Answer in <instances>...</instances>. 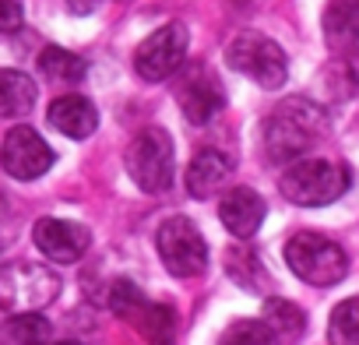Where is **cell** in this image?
Returning <instances> with one entry per match:
<instances>
[{
	"label": "cell",
	"mask_w": 359,
	"mask_h": 345,
	"mask_svg": "<svg viewBox=\"0 0 359 345\" xmlns=\"http://www.w3.org/2000/svg\"><path fill=\"white\" fill-rule=\"evenodd\" d=\"M327 130V116L317 102L299 95L278 102L264 120V151L271 162H296L303 158Z\"/></svg>",
	"instance_id": "1"
},
{
	"label": "cell",
	"mask_w": 359,
	"mask_h": 345,
	"mask_svg": "<svg viewBox=\"0 0 359 345\" xmlns=\"http://www.w3.org/2000/svg\"><path fill=\"white\" fill-rule=\"evenodd\" d=\"M352 172L345 162L334 158H296L285 172H282V194L292 205L303 208H320L338 201L348 191Z\"/></svg>",
	"instance_id": "2"
},
{
	"label": "cell",
	"mask_w": 359,
	"mask_h": 345,
	"mask_svg": "<svg viewBox=\"0 0 359 345\" xmlns=\"http://www.w3.org/2000/svg\"><path fill=\"white\" fill-rule=\"evenodd\" d=\"M226 64L268 92L282 88L289 78V57L282 53V46L275 39H268L261 32H240L226 46Z\"/></svg>",
	"instance_id": "3"
},
{
	"label": "cell",
	"mask_w": 359,
	"mask_h": 345,
	"mask_svg": "<svg viewBox=\"0 0 359 345\" xmlns=\"http://www.w3.org/2000/svg\"><path fill=\"white\" fill-rule=\"evenodd\" d=\"M285 264H289V271H296V278L320 285V289L341 282L348 271L345 250L320 233H296L285 243Z\"/></svg>",
	"instance_id": "4"
},
{
	"label": "cell",
	"mask_w": 359,
	"mask_h": 345,
	"mask_svg": "<svg viewBox=\"0 0 359 345\" xmlns=\"http://www.w3.org/2000/svg\"><path fill=\"white\" fill-rule=\"evenodd\" d=\"M123 165L144 194H162L172 184V137L162 127H144L127 144Z\"/></svg>",
	"instance_id": "5"
},
{
	"label": "cell",
	"mask_w": 359,
	"mask_h": 345,
	"mask_svg": "<svg viewBox=\"0 0 359 345\" xmlns=\"http://www.w3.org/2000/svg\"><path fill=\"white\" fill-rule=\"evenodd\" d=\"M60 292V275L36 261H11L0 271V306L8 313L43 310Z\"/></svg>",
	"instance_id": "6"
},
{
	"label": "cell",
	"mask_w": 359,
	"mask_h": 345,
	"mask_svg": "<svg viewBox=\"0 0 359 345\" xmlns=\"http://www.w3.org/2000/svg\"><path fill=\"white\" fill-rule=\"evenodd\" d=\"M155 247H158L162 264L176 278H191V275H201L208 268V243L187 215H172L169 222H162Z\"/></svg>",
	"instance_id": "7"
},
{
	"label": "cell",
	"mask_w": 359,
	"mask_h": 345,
	"mask_svg": "<svg viewBox=\"0 0 359 345\" xmlns=\"http://www.w3.org/2000/svg\"><path fill=\"white\" fill-rule=\"evenodd\" d=\"M187 46H191V36H187V25L184 22H169L162 29H155L134 53V71L144 78V81H165L169 74L180 71L187 57Z\"/></svg>",
	"instance_id": "8"
},
{
	"label": "cell",
	"mask_w": 359,
	"mask_h": 345,
	"mask_svg": "<svg viewBox=\"0 0 359 345\" xmlns=\"http://www.w3.org/2000/svg\"><path fill=\"white\" fill-rule=\"evenodd\" d=\"M0 158H4L8 177H15V180H39L43 172H50V165H53L50 144L32 127H25V123H18V127L8 130Z\"/></svg>",
	"instance_id": "9"
},
{
	"label": "cell",
	"mask_w": 359,
	"mask_h": 345,
	"mask_svg": "<svg viewBox=\"0 0 359 345\" xmlns=\"http://www.w3.org/2000/svg\"><path fill=\"white\" fill-rule=\"evenodd\" d=\"M176 99H180V109H184V116H187L194 127L212 123V120L226 109V92H222L219 78L208 74L205 67L187 71V78L176 85Z\"/></svg>",
	"instance_id": "10"
},
{
	"label": "cell",
	"mask_w": 359,
	"mask_h": 345,
	"mask_svg": "<svg viewBox=\"0 0 359 345\" xmlns=\"http://www.w3.org/2000/svg\"><path fill=\"white\" fill-rule=\"evenodd\" d=\"M32 240L43 250V257H50L53 264H74L92 247V233L81 222H67V219H39Z\"/></svg>",
	"instance_id": "11"
},
{
	"label": "cell",
	"mask_w": 359,
	"mask_h": 345,
	"mask_svg": "<svg viewBox=\"0 0 359 345\" xmlns=\"http://www.w3.org/2000/svg\"><path fill=\"white\" fill-rule=\"evenodd\" d=\"M264 198L261 194H254L250 187H236V191H229L226 198H222V205H219V219H222V226L236 236V240H247V236H254L257 229H261V222H264Z\"/></svg>",
	"instance_id": "12"
},
{
	"label": "cell",
	"mask_w": 359,
	"mask_h": 345,
	"mask_svg": "<svg viewBox=\"0 0 359 345\" xmlns=\"http://www.w3.org/2000/svg\"><path fill=\"white\" fill-rule=\"evenodd\" d=\"M46 116H50V123L60 134H67L74 141L92 137L95 127H99V113H95V106L85 95H60V99H53V106H50Z\"/></svg>",
	"instance_id": "13"
},
{
	"label": "cell",
	"mask_w": 359,
	"mask_h": 345,
	"mask_svg": "<svg viewBox=\"0 0 359 345\" xmlns=\"http://www.w3.org/2000/svg\"><path fill=\"white\" fill-rule=\"evenodd\" d=\"M233 172L229 155H222L219 148H201L191 165H187V191L191 198H212Z\"/></svg>",
	"instance_id": "14"
},
{
	"label": "cell",
	"mask_w": 359,
	"mask_h": 345,
	"mask_svg": "<svg viewBox=\"0 0 359 345\" xmlns=\"http://www.w3.org/2000/svg\"><path fill=\"white\" fill-rule=\"evenodd\" d=\"M324 36L331 46L359 43V0H327L324 8Z\"/></svg>",
	"instance_id": "15"
},
{
	"label": "cell",
	"mask_w": 359,
	"mask_h": 345,
	"mask_svg": "<svg viewBox=\"0 0 359 345\" xmlns=\"http://www.w3.org/2000/svg\"><path fill=\"white\" fill-rule=\"evenodd\" d=\"M36 106V81L15 67L0 74V113L4 116H25Z\"/></svg>",
	"instance_id": "16"
},
{
	"label": "cell",
	"mask_w": 359,
	"mask_h": 345,
	"mask_svg": "<svg viewBox=\"0 0 359 345\" xmlns=\"http://www.w3.org/2000/svg\"><path fill=\"white\" fill-rule=\"evenodd\" d=\"M264 320L275 331V338H285V341L303 338V327H306V313L292 299H264Z\"/></svg>",
	"instance_id": "17"
},
{
	"label": "cell",
	"mask_w": 359,
	"mask_h": 345,
	"mask_svg": "<svg viewBox=\"0 0 359 345\" xmlns=\"http://www.w3.org/2000/svg\"><path fill=\"white\" fill-rule=\"evenodd\" d=\"M53 331H50V320L39 313V310H18L4 320V331L0 338L11 341V345H22V341H46Z\"/></svg>",
	"instance_id": "18"
},
{
	"label": "cell",
	"mask_w": 359,
	"mask_h": 345,
	"mask_svg": "<svg viewBox=\"0 0 359 345\" xmlns=\"http://www.w3.org/2000/svg\"><path fill=\"white\" fill-rule=\"evenodd\" d=\"M39 71L50 74V78H57V81L74 85V81H81V78L88 74V64H85L78 53L64 50V46H46V50L39 53Z\"/></svg>",
	"instance_id": "19"
},
{
	"label": "cell",
	"mask_w": 359,
	"mask_h": 345,
	"mask_svg": "<svg viewBox=\"0 0 359 345\" xmlns=\"http://www.w3.org/2000/svg\"><path fill=\"white\" fill-rule=\"evenodd\" d=\"M327 338L331 341H341V345H355L359 341V296H348L345 303L334 306Z\"/></svg>",
	"instance_id": "20"
},
{
	"label": "cell",
	"mask_w": 359,
	"mask_h": 345,
	"mask_svg": "<svg viewBox=\"0 0 359 345\" xmlns=\"http://www.w3.org/2000/svg\"><path fill=\"white\" fill-rule=\"evenodd\" d=\"M109 306H113V313L137 320V317L144 313L148 299H144V292H141L130 278H116V282H113V289H109Z\"/></svg>",
	"instance_id": "21"
},
{
	"label": "cell",
	"mask_w": 359,
	"mask_h": 345,
	"mask_svg": "<svg viewBox=\"0 0 359 345\" xmlns=\"http://www.w3.org/2000/svg\"><path fill=\"white\" fill-rule=\"evenodd\" d=\"M172 324H176V313L162 303H148L144 313L137 317V327L148 334V338H169L172 334Z\"/></svg>",
	"instance_id": "22"
},
{
	"label": "cell",
	"mask_w": 359,
	"mask_h": 345,
	"mask_svg": "<svg viewBox=\"0 0 359 345\" xmlns=\"http://www.w3.org/2000/svg\"><path fill=\"white\" fill-rule=\"evenodd\" d=\"M222 341H243V345H250V341H278V338H275V331L268 327V320L261 317V320H236V324L222 334Z\"/></svg>",
	"instance_id": "23"
},
{
	"label": "cell",
	"mask_w": 359,
	"mask_h": 345,
	"mask_svg": "<svg viewBox=\"0 0 359 345\" xmlns=\"http://www.w3.org/2000/svg\"><path fill=\"white\" fill-rule=\"evenodd\" d=\"M22 25V4L18 0H4V15H0V29L4 32H15Z\"/></svg>",
	"instance_id": "24"
},
{
	"label": "cell",
	"mask_w": 359,
	"mask_h": 345,
	"mask_svg": "<svg viewBox=\"0 0 359 345\" xmlns=\"http://www.w3.org/2000/svg\"><path fill=\"white\" fill-rule=\"evenodd\" d=\"M95 4H99V0H71V11L85 15V11H95Z\"/></svg>",
	"instance_id": "25"
}]
</instances>
